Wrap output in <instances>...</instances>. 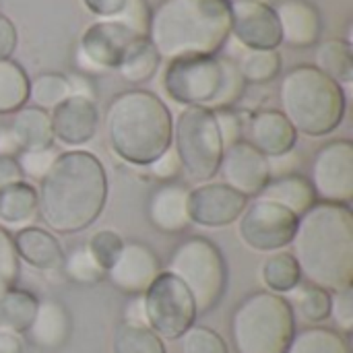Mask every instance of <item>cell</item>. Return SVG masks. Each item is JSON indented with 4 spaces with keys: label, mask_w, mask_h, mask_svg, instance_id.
<instances>
[{
    "label": "cell",
    "mask_w": 353,
    "mask_h": 353,
    "mask_svg": "<svg viewBox=\"0 0 353 353\" xmlns=\"http://www.w3.org/2000/svg\"><path fill=\"white\" fill-rule=\"evenodd\" d=\"M108 203V176L97 155L81 149L58 153L37 188V217L50 232L70 236L97 221Z\"/></svg>",
    "instance_id": "1"
},
{
    "label": "cell",
    "mask_w": 353,
    "mask_h": 353,
    "mask_svg": "<svg viewBox=\"0 0 353 353\" xmlns=\"http://www.w3.org/2000/svg\"><path fill=\"white\" fill-rule=\"evenodd\" d=\"M290 246L302 281L331 294L353 285L352 207L316 203L298 219Z\"/></svg>",
    "instance_id": "2"
},
{
    "label": "cell",
    "mask_w": 353,
    "mask_h": 353,
    "mask_svg": "<svg viewBox=\"0 0 353 353\" xmlns=\"http://www.w3.org/2000/svg\"><path fill=\"white\" fill-rule=\"evenodd\" d=\"M232 35L230 0H161L151 10L147 39L161 60L217 56Z\"/></svg>",
    "instance_id": "3"
},
{
    "label": "cell",
    "mask_w": 353,
    "mask_h": 353,
    "mask_svg": "<svg viewBox=\"0 0 353 353\" xmlns=\"http://www.w3.org/2000/svg\"><path fill=\"white\" fill-rule=\"evenodd\" d=\"M105 139L118 159L147 168L172 147L174 118L170 108L147 89H128L105 108Z\"/></svg>",
    "instance_id": "4"
},
{
    "label": "cell",
    "mask_w": 353,
    "mask_h": 353,
    "mask_svg": "<svg viewBox=\"0 0 353 353\" xmlns=\"http://www.w3.org/2000/svg\"><path fill=\"white\" fill-rule=\"evenodd\" d=\"M279 105L298 134L319 139L341 126L347 97L343 87L314 64H298L281 77Z\"/></svg>",
    "instance_id": "5"
},
{
    "label": "cell",
    "mask_w": 353,
    "mask_h": 353,
    "mask_svg": "<svg viewBox=\"0 0 353 353\" xmlns=\"http://www.w3.org/2000/svg\"><path fill=\"white\" fill-rule=\"evenodd\" d=\"M163 89L184 108H236L246 95V81L230 56H186L170 60Z\"/></svg>",
    "instance_id": "6"
},
{
    "label": "cell",
    "mask_w": 353,
    "mask_h": 353,
    "mask_svg": "<svg viewBox=\"0 0 353 353\" xmlns=\"http://www.w3.org/2000/svg\"><path fill=\"white\" fill-rule=\"evenodd\" d=\"M230 331L236 353H285L296 333V316L283 296L254 292L234 308Z\"/></svg>",
    "instance_id": "7"
},
{
    "label": "cell",
    "mask_w": 353,
    "mask_h": 353,
    "mask_svg": "<svg viewBox=\"0 0 353 353\" xmlns=\"http://www.w3.org/2000/svg\"><path fill=\"white\" fill-rule=\"evenodd\" d=\"M178 277L190 292L196 312L207 314L217 308L228 288V265L215 242L203 236L182 240L163 269Z\"/></svg>",
    "instance_id": "8"
},
{
    "label": "cell",
    "mask_w": 353,
    "mask_h": 353,
    "mask_svg": "<svg viewBox=\"0 0 353 353\" xmlns=\"http://www.w3.org/2000/svg\"><path fill=\"white\" fill-rule=\"evenodd\" d=\"M172 147L176 149L182 172L190 182L205 184L215 178L223 155V143L213 110L184 108L174 122Z\"/></svg>",
    "instance_id": "9"
},
{
    "label": "cell",
    "mask_w": 353,
    "mask_h": 353,
    "mask_svg": "<svg viewBox=\"0 0 353 353\" xmlns=\"http://www.w3.org/2000/svg\"><path fill=\"white\" fill-rule=\"evenodd\" d=\"M147 327L163 341L180 339L196 323V304L186 285L168 271H161L157 279L143 294Z\"/></svg>",
    "instance_id": "10"
},
{
    "label": "cell",
    "mask_w": 353,
    "mask_h": 353,
    "mask_svg": "<svg viewBox=\"0 0 353 353\" xmlns=\"http://www.w3.org/2000/svg\"><path fill=\"white\" fill-rule=\"evenodd\" d=\"M298 219L277 203L254 199L238 219V236L250 250L271 254L292 244Z\"/></svg>",
    "instance_id": "11"
},
{
    "label": "cell",
    "mask_w": 353,
    "mask_h": 353,
    "mask_svg": "<svg viewBox=\"0 0 353 353\" xmlns=\"http://www.w3.org/2000/svg\"><path fill=\"white\" fill-rule=\"evenodd\" d=\"M310 184L319 203L345 205L353 201V143L335 139L325 143L312 159Z\"/></svg>",
    "instance_id": "12"
},
{
    "label": "cell",
    "mask_w": 353,
    "mask_h": 353,
    "mask_svg": "<svg viewBox=\"0 0 353 353\" xmlns=\"http://www.w3.org/2000/svg\"><path fill=\"white\" fill-rule=\"evenodd\" d=\"M132 39L137 37L116 19H99L89 25L79 39L74 54V64L79 68L77 72L93 77L116 70L126 46Z\"/></svg>",
    "instance_id": "13"
},
{
    "label": "cell",
    "mask_w": 353,
    "mask_h": 353,
    "mask_svg": "<svg viewBox=\"0 0 353 353\" xmlns=\"http://www.w3.org/2000/svg\"><path fill=\"white\" fill-rule=\"evenodd\" d=\"M232 35L246 50H277L281 31L275 8L265 0H230Z\"/></svg>",
    "instance_id": "14"
},
{
    "label": "cell",
    "mask_w": 353,
    "mask_h": 353,
    "mask_svg": "<svg viewBox=\"0 0 353 353\" xmlns=\"http://www.w3.org/2000/svg\"><path fill=\"white\" fill-rule=\"evenodd\" d=\"M217 174H221L225 186L244 199H256L271 182L269 159L244 139L223 149Z\"/></svg>",
    "instance_id": "15"
},
{
    "label": "cell",
    "mask_w": 353,
    "mask_h": 353,
    "mask_svg": "<svg viewBox=\"0 0 353 353\" xmlns=\"http://www.w3.org/2000/svg\"><path fill=\"white\" fill-rule=\"evenodd\" d=\"M161 271L163 265L151 246L143 242H124L105 277L118 292L126 296H143Z\"/></svg>",
    "instance_id": "16"
},
{
    "label": "cell",
    "mask_w": 353,
    "mask_h": 353,
    "mask_svg": "<svg viewBox=\"0 0 353 353\" xmlns=\"http://www.w3.org/2000/svg\"><path fill=\"white\" fill-rule=\"evenodd\" d=\"M248 205L234 188L223 182H205L190 188V219L201 228H225L240 219Z\"/></svg>",
    "instance_id": "17"
},
{
    "label": "cell",
    "mask_w": 353,
    "mask_h": 353,
    "mask_svg": "<svg viewBox=\"0 0 353 353\" xmlns=\"http://www.w3.org/2000/svg\"><path fill=\"white\" fill-rule=\"evenodd\" d=\"M54 141L77 149L87 145L99 126V110L93 99L68 95L50 112Z\"/></svg>",
    "instance_id": "18"
},
{
    "label": "cell",
    "mask_w": 353,
    "mask_h": 353,
    "mask_svg": "<svg viewBox=\"0 0 353 353\" xmlns=\"http://www.w3.org/2000/svg\"><path fill=\"white\" fill-rule=\"evenodd\" d=\"M147 217L161 234H182L192 225L190 219V188L180 182H165L149 194Z\"/></svg>",
    "instance_id": "19"
},
{
    "label": "cell",
    "mask_w": 353,
    "mask_h": 353,
    "mask_svg": "<svg viewBox=\"0 0 353 353\" xmlns=\"http://www.w3.org/2000/svg\"><path fill=\"white\" fill-rule=\"evenodd\" d=\"M279 21L281 43L290 48H312L321 41L323 17L314 2L310 0H279L275 6Z\"/></svg>",
    "instance_id": "20"
},
{
    "label": "cell",
    "mask_w": 353,
    "mask_h": 353,
    "mask_svg": "<svg viewBox=\"0 0 353 353\" xmlns=\"http://www.w3.org/2000/svg\"><path fill=\"white\" fill-rule=\"evenodd\" d=\"M244 134H246L244 141H248L265 157L283 155L296 149V141H298V132L279 110L252 112L244 126Z\"/></svg>",
    "instance_id": "21"
},
{
    "label": "cell",
    "mask_w": 353,
    "mask_h": 353,
    "mask_svg": "<svg viewBox=\"0 0 353 353\" xmlns=\"http://www.w3.org/2000/svg\"><path fill=\"white\" fill-rule=\"evenodd\" d=\"M25 333L29 341L43 352L62 350L72 335V319L68 308L52 298L39 300L33 321Z\"/></svg>",
    "instance_id": "22"
},
{
    "label": "cell",
    "mask_w": 353,
    "mask_h": 353,
    "mask_svg": "<svg viewBox=\"0 0 353 353\" xmlns=\"http://www.w3.org/2000/svg\"><path fill=\"white\" fill-rule=\"evenodd\" d=\"M12 244L19 261H23L25 265L43 273L60 271L64 250L50 230L39 225H25L17 230V234L12 236Z\"/></svg>",
    "instance_id": "23"
},
{
    "label": "cell",
    "mask_w": 353,
    "mask_h": 353,
    "mask_svg": "<svg viewBox=\"0 0 353 353\" xmlns=\"http://www.w3.org/2000/svg\"><path fill=\"white\" fill-rule=\"evenodd\" d=\"M10 134L14 137L21 151H37L54 147V132L50 112L39 110L35 105H25L12 114L8 124Z\"/></svg>",
    "instance_id": "24"
},
{
    "label": "cell",
    "mask_w": 353,
    "mask_h": 353,
    "mask_svg": "<svg viewBox=\"0 0 353 353\" xmlns=\"http://www.w3.org/2000/svg\"><path fill=\"white\" fill-rule=\"evenodd\" d=\"M256 199L277 203V205L285 207L288 211H292L296 217H302L306 211H310L319 203L310 180L302 174L273 178Z\"/></svg>",
    "instance_id": "25"
},
{
    "label": "cell",
    "mask_w": 353,
    "mask_h": 353,
    "mask_svg": "<svg viewBox=\"0 0 353 353\" xmlns=\"http://www.w3.org/2000/svg\"><path fill=\"white\" fill-rule=\"evenodd\" d=\"M37 219V188L27 182H14L0 188V225L21 230Z\"/></svg>",
    "instance_id": "26"
},
{
    "label": "cell",
    "mask_w": 353,
    "mask_h": 353,
    "mask_svg": "<svg viewBox=\"0 0 353 353\" xmlns=\"http://www.w3.org/2000/svg\"><path fill=\"white\" fill-rule=\"evenodd\" d=\"M161 66V56L153 48V43L147 37H137L132 39L118 64V74L130 83V85H143L149 83Z\"/></svg>",
    "instance_id": "27"
},
{
    "label": "cell",
    "mask_w": 353,
    "mask_h": 353,
    "mask_svg": "<svg viewBox=\"0 0 353 353\" xmlns=\"http://www.w3.org/2000/svg\"><path fill=\"white\" fill-rule=\"evenodd\" d=\"M314 66L335 83L350 85L353 81V48L347 39L331 37L316 43Z\"/></svg>",
    "instance_id": "28"
},
{
    "label": "cell",
    "mask_w": 353,
    "mask_h": 353,
    "mask_svg": "<svg viewBox=\"0 0 353 353\" xmlns=\"http://www.w3.org/2000/svg\"><path fill=\"white\" fill-rule=\"evenodd\" d=\"M294 312V316H300L306 325L314 327L325 321H329L331 312V292L312 285L308 281H300L292 292L283 296Z\"/></svg>",
    "instance_id": "29"
},
{
    "label": "cell",
    "mask_w": 353,
    "mask_h": 353,
    "mask_svg": "<svg viewBox=\"0 0 353 353\" xmlns=\"http://www.w3.org/2000/svg\"><path fill=\"white\" fill-rule=\"evenodd\" d=\"M29 81L19 62L0 60V116H12L29 103Z\"/></svg>",
    "instance_id": "30"
},
{
    "label": "cell",
    "mask_w": 353,
    "mask_h": 353,
    "mask_svg": "<svg viewBox=\"0 0 353 353\" xmlns=\"http://www.w3.org/2000/svg\"><path fill=\"white\" fill-rule=\"evenodd\" d=\"M261 279L267 292L285 296L302 281V273L290 250H277V252H271L267 261L263 263Z\"/></svg>",
    "instance_id": "31"
},
{
    "label": "cell",
    "mask_w": 353,
    "mask_h": 353,
    "mask_svg": "<svg viewBox=\"0 0 353 353\" xmlns=\"http://www.w3.org/2000/svg\"><path fill=\"white\" fill-rule=\"evenodd\" d=\"M37 302L39 298L29 290H21V288L8 290L0 298V329L25 333L33 321Z\"/></svg>",
    "instance_id": "32"
},
{
    "label": "cell",
    "mask_w": 353,
    "mask_h": 353,
    "mask_svg": "<svg viewBox=\"0 0 353 353\" xmlns=\"http://www.w3.org/2000/svg\"><path fill=\"white\" fill-rule=\"evenodd\" d=\"M285 353H350V337L314 325L296 331Z\"/></svg>",
    "instance_id": "33"
},
{
    "label": "cell",
    "mask_w": 353,
    "mask_h": 353,
    "mask_svg": "<svg viewBox=\"0 0 353 353\" xmlns=\"http://www.w3.org/2000/svg\"><path fill=\"white\" fill-rule=\"evenodd\" d=\"M238 68L246 81V85H267L281 74L283 60L277 50H246Z\"/></svg>",
    "instance_id": "34"
},
{
    "label": "cell",
    "mask_w": 353,
    "mask_h": 353,
    "mask_svg": "<svg viewBox=\"0 0 353 353\" xmlns=\"http://www.w3.org/2000/svg\"><path fill=\"white\" fill-rule=\"evenodd\" d=\"M60 271L77 285H97L105 279V269L95 261L87 244H79L66 252Z\"/></svg>",
    "instance_id": "35"
},
{
    "label": "cell",
    "mask_w": 353,
    "mask_h": 353,
    "mask_svg": "<svg viewBox=\"0 0 353 353\" xmlns=\"http://www.w3.org/2000/svg\"><path fill=\"white\" fill-rule=\"evenodd\" d=\"M112 353H168L163 339H159L149 327L120 323L114 331Z\"/></svg>",
    "instance_id": "36"
},
{
    "label": "cell",
    "mask_w": 353,
    "mask_h": 353,
    "mask_svg": "<svg viewBox=\"0 0 353 353\" xmlns=\"http://www.w3.org/2000/svg\"><path fill=\"white\" fill-rule=\"evenodd\" d=\"M70 95L66 74L62 72H41L29 81V101L46 112H52Z\"/></svg>",
    "instance_id": "37"
},
{
    "label": "cell",
    "mask_w": 353,
    "mask_h": 353,
    "mask_svg": "<svg viewBox=\"0 0 353 353\" xmlns=\"http://www.w3.org/2000/svg\"><path fill=\"white\" fill-rule=\"evenodd\" d=\"M178 341L182 353H230L223 337L203 325H192Z\"/></svg>",
    "instance_id": "38"
},
{
    "label": "cell",
    "mask_w": 353,
    "mask_h": 353,
    "mask_svg": "<svg viewBox=\"0 0 353 353\" xmlns=\"http://www.w3.org/2000/svg\"><path fill=\"white\" fill-rule=\"evenodd\" d=\"M21 275V261L14 252V244H12V236L8 230H4L0 225V298L17 288Z\"/></svg>",
    "instance_id": "39"
},
{
    "label": "cell",
    "mask_w": 353,
    "mask_h": 353,
    "mask_svg": "<svg viewBox=\"0 0 353 353\" xmlns=\"http://www.w3.org/2000/svg\"><path fill=\"white\" fill-rule=\"evenodd\" d=\"M56 157H58L56 149L50 147V149H37V151H21L14 159L21 168L23 178L31 182H41L46 174L52 170Z\"/></svg>",
    "instance_id": "40"
},
{
    "label": "cell",
    "mask_w": 353,
    "mask_h": 353,
    "mask_svg": "<svg viewBox=\"0 0 353 353\" xmlns=\"http://www.w3.org/2000/svg\"><path fill=\"white\" fill-rule=\"evenodd\" d=\"M87 246H89V250H91V254L95 256V261L105 269V273H108V269L114 265V261L118 259V254H120V250H122V246H124V240H122V236L118 234V232H114V230H99V232H95L93 236H91V240L87 242Z\"/></svg>",
    "instance_id": "41"
},
{
    "label": "cell",
    "mask_w": 353,
    "mask_h": 353,
    "mask_svg": "<svg viewBox=\"0 0 353 353\" xmlns=\"http://www.w3.org/2000/svg\"><path fill=\"white\" fill-rule=\"evenodd\" d=\"M151 4L147 0H126L124 8L114 17L122 23L134 37H147L151 23Z\"/></svg>",
    "instance_id": "42"
},
{
    "label": "cell",
    "mask_w": 353,
    "mask_h": 353,
    "mask_svg": "<svg viewBox=\"0 0 353 353\" xmlns=\"http://www.w3.org/2000/svg\"><path fill=\"white\" fill-rule=\"evenodd\" d=\"M329 319L335 323V331L350 337L353 331V285L331 294Z\"/></svg>",
    "instance_id": "43"
},
{
    "label": "cell",
    "mask_w": 353,
    "mask_h": 353,
    "mask_svg": "<svg viewBox=\"0 0 353 353\" xmlns=\"http://www.w3.org/2000/svg\"><path fill=\"white\" fill-rule=\"evenodd\" d=\"M213 116H215V124H217V130H219L223 149L244 139V126H246V122H244L240 110H236V108L213 110Z\"/></svg>",
    "instance_id": "44"
},
{
    "label": "cell",
    "mask_w": 353,
    "mask_h": 353,
    "mask_svg": "<svg viewBox=\"0 0 353 353\" xmlns=\"http://www.w3.org/2000/svg\"><path fill=\"white\" fill-rule=\"evenodd\" d=\"M145 170L159 184H165V182H176L178 180V176L182 174V163H180V157H178L176 149L170 147L155 161H151Z\"/></svg>",
    "instance_id": "45"
},
{
    "label": "cell",
    "mask_w": 353,
    "mask_h": 353,
    "mask_svg": "<svg viewBox=\"0 0 353 353\" xmlns=\"http://www.w3.org/2000/svg\"><path fill=\"white\" fill-rule=\"evenodd\" d=\"M269 159V174L271 180L273 178H281V176H290L296 174V170L302 165V157L298 155L296 149L283 153V155H275V157H267Z\"/></svg>",
    "instance_id": "46"
},
{
    "label": "cell",
    "mask_w": 353,
    "mask_h": 353,
    "mask_svg": "<svg viewBox=\"0 0 353 353\" xmlns=\"http://www.w3.org/2000/svg\"><path fill=\"white\" fill-rule=\"evenodd\" d=\"M19 43V33L14 23L0 12V60H6L12 56V52L17 50Z\"/></svg>",
    "instance_id": "47"
},
{
    "label": "cell",
    "mask_w": 353,
    "mask_h": 353,
    "mask_svg": "<svg viewBox=\"0 0 353 353\" xmlns=\"http://www.w3.org/2000/svg\"><path fill=\"white\" fill-rule=\"evenodd\" d=\"M66 81H68V87H70V95L87 97V99L95 101L97 91H95V85H93L91 77H87L83 72H70V74H66Z\"/></svg>",
    "instance_id": "48"
},
{
    "label": "cell",
    "mask_w": 353,
    "mask_h": 353,
    "mask_svg": "<svg viewBox=\"0 0 353 353\" xmlns=\"http://www.w3.org/2000/svg\"><path fill=\"white\" fill-rule=\"evenodd\" d=\"M81 2L91 14L99 19H114L124 8L126 0H81Z\"/></svg>",
    "instance_id": "49"
},
{
    "label": "cell",
    "mask_w": 353,
    "mask_h": 353,
    "mask_svg": "<svg viewBox=\"0 0 353 353\" xmlns=\"http://www.w3.org/2000/svg\"><path fill=\"white\" fill-rule=\"evenodd\" d=\"M128 325H139V327H147V314H145V300L143 296H132L124 308V321Z\"/></svg>",
    "instance_id": "50"
},
{
    "label": "cell",
    "mask_w": 353,
    "mask_h": 353,
    "mask_svg": "<svg viewBox=\"0 0 353 353\" xmlns=\"http://www.w3.org/2000/svg\"><path fill=\"white\" fill-rule=\"evenodd\" d=\"M21 180H25V178L21 174V168H19L17 159L0 155V188H4L8 184H14V182H21Z\"/></svg>",
    "instance_id": "51"
},
{
    "label": "cell",
    "mask_w": 353,
    "mask_h": 353,
    "mask_svg": "<svg viewBox=\"0 0 353 353\" xmlns=\"http://www.w3.org/2000/svg\"><path fill=\"white\" fill-rule=\"evenodd\" d=\"M0 353H25L23 333L0 329Z\"/></svg>",
    "instance_id": "52"
},
{
    "label": "cell",
    "mask_w": 353,
    "mask_h": 353,
    "mask_svg": "<svg viewBox=\"0 0 353 353\" xmlns=\"http://www.w3.org/2000/svg\"><path fill=\"white\" fill-rule=\"evenodd\" d=\"M21 153L14 137L10 134L8 126H0V155L4 157H17Z\"/></svg>",
    "instance_id": "53"
}]
</instances>
